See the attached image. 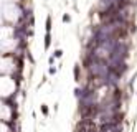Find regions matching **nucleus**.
Returning a JSON list of instances; mask_svg holds the SVG:
<instances>
[{
    "label": "nucleus",
    "mask_w": 137,
    "mask_h": 132,
    "mask_svg": "<svg viewBox=\"0 0 137 132\" xmlns=\"http://www.w3.org/2000/svg\"><path fill=\"white\" fill-rule=\"evenodd\" d=\"M51 41H53L51 33H45V41H43V48H45V51H48V50H50V46H51Z\"/></svg>",
    "instance_id": "f257e3e1"
},
{
    "label": "nucleus",
    "mask_w": 137,
    "mask_h": 132,
    "mask_svg": "<svg viewBox=\"0 0 137 132\" xmlns=\"http://www.w3.org/2000/svg\"><path fill=\"white\" fill-rule=\"evenodd\" d=\"M55 60H56V58H55L53 55H51V56H48V65H50V66H53V65H55Z\"/></svg>",
    "instance_id": "9d476101"
},
{
    "label": "nucleus",
    "mask_w": 137,
    "mask_h": 132,
    "mask_svg": "<svg viewBox=\"0 0 137 132\" xmlns=\"http://www.w3.org/2000/svg\"><path fill=\"white\" fill-rule=\"evenodd\" d=\"M73 74H74V81H76V83H79V81H81V65H74Z\"/></svg>",
    "instance_id": "7ed1b4c3"
},
{
    "label": "nucleus",
    "mask_w": 137,
    "mask_h": 132,
    "mask_svg": "<svg viewBox=\"0 0 137 132\" xmlns=\"http://www.w3.org/2000/svg\"><path fill=\"white\" fill-rule=\"evenodd\" d=\"M25 56H27V60H28V63L30 65H36V60L33 58V55H32V51H30V50H27V51H25Z\"/></svg>",
    "instance_id": "20e7f679"
},
{
    "label": "nucleus",
    "mask_w": 137,
    "mask_h": 132,
    "mask_svg": "<svg viewBox=\"0 0 137 132\" xmlns=\"http://www.w3.org/2000/svg\"><path fill=\"white\" fill-rule=\"evenodd\" d=\"M51 28H53V17L48 15L46 20H45V31L46 33H51Z\"/></svg>",
    "instance_id": "f03ea898"
},
{
    "label": "nucleus",
    "mask_w": 137,
    "mask_h": 132,
    "mask_svg": "<svg viewBox=\"0 0 137 132\" xmlns=\"http://www.w3.org/2000/svg\"><path fill=\"white\" fill-rule=\"evenodd\" d=\"M40 111H41V114L45 116V117H48V116H50V107H48L46 104H41V106H40Z\"/></svg>",
    "instance_id": "39448f33"
},
{
    "label": "nucleus",
    "mask_w": 137,
    "mask_h": 132,
    "mask_svg": "<svg viewBox=\"0 0 137 132\" xmlns=\"http://www.w3.org/2000/svg\"><path fill=\"white\" fill-rule=\"evenodd\" d=\"M61 20H63V23H71V15L70 13H63Z\"/></svg>",
    "instance_id": "423d86ee"
},
{
    "label": "nucleus",
    "mask_w": 137,
    "mask_h": 132,
    "mask_svg": "<svg viewBox=\"0 0 137 132\" xmlns=\"http://www.w3.org/2000/svg\"><path fill=\"white\" fill-rule=\"evenodd\" d=\"M53 56L55 58H63V50H55V53H53Z\"/></svg>",
    "instance_id": "0eeeda50"
},
{
    "label": "nucleus",
    "mask_w": 137,
    "mask_h": 132,
    "mask_svg": "<svg viewBox=\"0 0 137 132\" xmlns=\"http://www.w3.org/2000/svg\"><path fill=\"white\" fill-rule=\"evenodd\" d=\"M56 71H58V68H55V66H50L48 68V74H50V76H55Z\"/></svg>",
    "instance_id": "6e6552de"
},
{
    "label": "nucleus",
    "mask_w": 137,
    "mask_h": 132,
    "mask_svg": "<svg viewBox=\"0 0 137 132\" xmlns=\"http://www.w3.org/2000/svg\"><path fill=\"white\" fill-rule=\"evenodd\" d=\"M81 94H83V87H74V96L79 99V97H81Z\"/></svg>",
    "instance_id": "1a4fd4ad"
}]
</instances>
